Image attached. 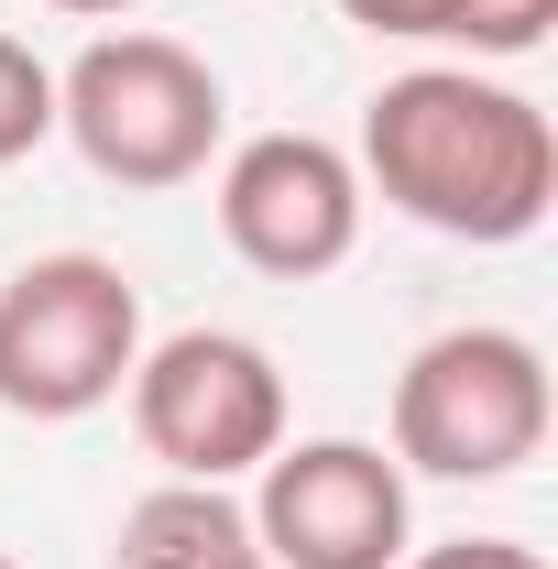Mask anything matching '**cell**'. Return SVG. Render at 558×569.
Listing matches in <instances>:
<instances>
[{"instance_id":"cell-1","label":"cell","mask_w":558,"mask_h":569,"mask_svg":"<svg viewBox=\"0 0 558 569\" xmlns=\"http://www.w3.org/2000/svg\"><path fill=\"white\" fill-rule=\"evenodd\" d=\"M361 198L438 241H526L558 198V132L526 88L482 67H406L361 99Z\"/></svg>"},{"instance_id":"cell-2","label":"cell","mask_w":558,"mask_h":569,"mask_svg":"<svg viewBox=\"0 0 558 569\" xmlns=\"http://www.w3.org/2000/svg\"><path fill=\"white\" fill-rule=\"evenodd\" d=\"M56 132L77 142V164L99 187H187L209 176L219 132H230V99L219 67L176 33H99L56 67Z\"/></svg>"},{"instance_id":"cell-3","label":"cell","mask_w":558,"mask_h":569,"mask_svg":"<svg viewBox=\"0 0 558 569\" xmlns=\"http://www.w3.org/2000/svg\"><path fill=\"white\" fill-rule=\"evenodd\" d=\"M142 361V284L110 252H33L0 274V417H99Z\"/></svg>"},{"instance_id":"cell-4","label":"cell","mask_w":558,"mask_h":569,"mask_svg":"<svg viewBox=\"0 0 558 569\" xmlns=\"http://www.w3.org/2000/svg\"><path fill=\"white\" fill-rule=\"evenodd\" d=\"M548 449V351L526 329H438L395 372V471L515 482Z\"/></svg>"},{"instance_id":"cell-5","label":"cell","mask_w":558,"mask_h":569,"mask_svg":"<svg viewBox=\"0 0 558 569\" xmlns=\"http://www.w3.org/2000/svg\"><path fill=\"white\" fill-rule=\"evenodd\" d=\"M132 427L165 460V482H252L285 449V372L241 329H176L132 361Z\"/></svg>"},{"instance_id":"cell-6","label":"cell","mask_w":558,"mask_h":569,"mask_svg":"<svg viewBox=\"0 0 558 569\" xmlns=\"http://www.w3.org/2000/svg\"><path fill=\"white\" fill-rule=\"evenodd\" d=\"M252 537L275 569H395L417 548L406 471L372 438H285L252 471Z\"/></svg>"},{"instance_id":"cell-7","label":"cell","mask_w":558,"mask_h":569,"mask_svg":"<svg viewBox=\"0 0 558 569\" xmlns=\"http://www.w3.org/2000/svg\"><path fill=\"white\" fill-rule=\"evenodd\" d=\"M361 164L329 132H252L219 164V241L275 284H318L361 252Z\"/></svg>"},{"instance_id":"cell-8","label":"cell","mask_w":558,"mask_h":569,"mask_svg":"<svg viewBox=\"0 0 558 569\" xmlns=\"http://www.w3.org/2000/svg\"><path fill=\"white\" fill-rule=\"evenodd\" d=\"M110 569H275L230 482H153L110 526Z\"/></svg>"},{"instance_id":"cell-9","label":"cell","mask_w":558,"mask_h":569,"mask_svg":"<svg viewBox=\"0 0 558 569\" xmlns=\"http://www.w3.org/2000/svg\"><path fill=\"white\" fill-rule=\"evenodd\" d=\"M44 142H56V67L22 33H0V164H22Z\"/></svg>"},{"instance_id":"cell-10","label":"cell","mask_w":558,"mask_h":569,"mask_svg":"<svg viewBox=\"0 0 558 569\" xmlns=\"http://www.w3.org/2000/svg\"><path fill=\"white\" fill-rule=\"evenodd\" d=\"M558 33V0H460V56H537Z\"/></svg>"},{"instance_id":"cell-11","label":"cell","mask_w":558,"mask_h":569,"mask_svg":"<svg viewBox=\"0 0 558 569\" xmlns=\"http://www.w3.org/2000/svg\"><path fill=\"white\" fill-rule=\"evenodd\" d=\"M340 22L383 44H460V0H340Z\"/></svg>"},{"instance_id":"cell-12","label":"cell","mask_w":558,"mask_h":569,"mask_svg":"<svg viewBox=\"0 0 558 569\" xmlns=\"http://www.w3.org/2000/svg\"><path fill=\"white\" fill-rule=\"evenodd\" d=\"M395 569H548L526 537H449V548H406Z\"/></svg>"},{"instance_id":"cell-13","label":"cell","mask_w":558,"mask_h":569,"mask_svg":"<svg viewBox=\"0 0 558 569\" xmlns=\"http://www.w3.org/2000/svg\"><path fill=\"white\" fill-rule=\"evenodd\" d=\"M44 11H67V22H121V11H142V0H44Z\"/></svg>"},{"instance_id":"cell-14","label":"cell","mask_w":558,"mask_h":569,"mask_svg":"<svg viewBox=\"0 0 558 569\" xmlns=\"http://www.w3.org/2000/svg\"><path fill=\"white\" fill-rule=\"evenodd\" d=\"M0 569H11V559H0Z\"/></svg>"}]
</instances>
